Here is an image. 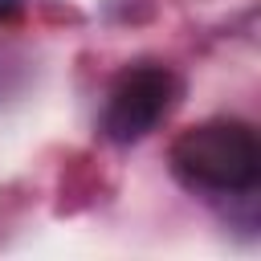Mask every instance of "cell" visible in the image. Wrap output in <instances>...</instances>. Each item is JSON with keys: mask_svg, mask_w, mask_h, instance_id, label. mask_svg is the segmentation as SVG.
Returning <instances> with one entry per match:
<instances>
[{"mask_svg": "<svg viewBox=\"0 0 261 261\" xmlns=\"http://www.w3.org/2000/svg\"><path fill=\"white\" fill-rule=\"evenodd\" d=\"M20 8H24V0H0V20H12V16H20Z\"/></svg>", "mask_w": 261, "mask_h": 261, "instance_id": "3", "label": "cell"}, {"mask_svg": "<svg viewBox=\"0 0 261 261\" xmlns=\"http://www.w3.org/2000/svg\"><path fill=\"white\" fill-rule=\"evenodd\" d=\"M175 94V77L163 65H139L130 73L118 77V86L110 90L106 114H102V130L110 143H139L143 135H151L159 126V118L167 114Z\"/></svg>", "mask_w": 261, "mask_h": 261, "instance_id": "2", "label": "cell"}, {"mask_svg": "<svg viewBox=\"0 0 261 261\" xmlns=\"http://www.w3.org/2000/svg\"><path fill=\"white\" fill-rule=\"evenodd\" d=\"M175 171L192 188L208 192H249L261 175V147L257 135L237 118H212L188 126L171 147Z\"/></svg>", "mask_w": 261, "mask_h": 261, "instance_id": "1", "label": "cell"}]
</instances>
